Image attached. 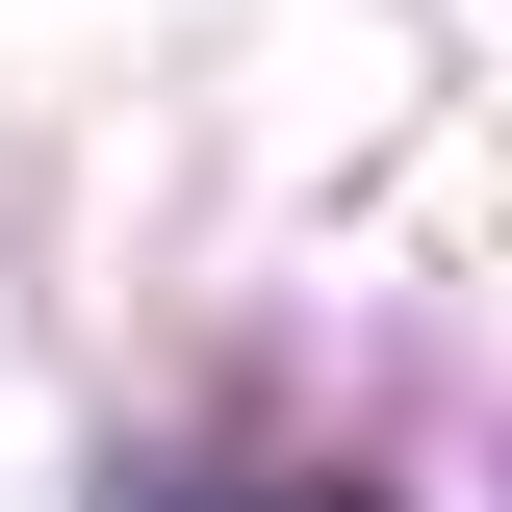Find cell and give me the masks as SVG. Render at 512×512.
<instances>
[{"instance_id": "cell-1", "label": "cell", "mask_w": 512, "mask_h": 512, "mask_svg": "<svg viewBox=\"0 0 512 512\" xmlns=\"http://www.w3.org/2000/svg\"><path fill=\"white\" fill-rule=\"evenodd\" d=\"M308 512H333V487H308Z\"/></svg>"}]
</instances>
